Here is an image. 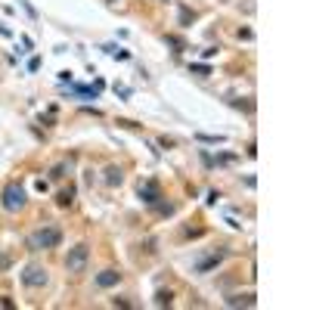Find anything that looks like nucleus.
<instances>
[{
	"label": "nucleus",
	"mask_w": 310,
	"mask_h": 310,
	"mask_svg": "<svg viewBox=\"0 0 310 310\" xmlns=\"http://www.w3.org/2000/svg\"><path fill=\"white\" fill-rule=\"evenodd\" d=\"M59 242H62V229L56 223H44L34 233H28V239H25V245L31 251H47V248H56Z\"/></svg>",
	"instance_id": "nucleus-1"
},
{
	"label": "nucleus",
	"mask_w": 310,
	"mask_h": 310,
	"mask_svg": "<svg viewBox=\"0 0 310 310\" xmlns=\"http://www.w3.org/2000/svg\"><path fill=\"white\" fill-rule=\"evenodd\" d=\"M0 205H3L6 211H22L25 208V186H22L19 180H9L3 192H0Z\"/></svg>",
	"instance_id": "nucleus-2"
},
{
	"label": "nucleus",
	"mask_w": 310,
	"mask_h": 310,
	"mask_svg": "<svg viewBox=\"0 0 310 310\" xmlns=\"http://www.w3.org/2000/svg\"><path fill=\"white\" fill-rule=\"evenodd\" d=\"M87 264H90V245L87 242H78L75 248H68V255H65V270L68 273H84Z\"/></svg>",
	"instance_id": "nucleus-3"
},
{
	"label": "nucleus",
	"mask_w": 310,
	"mask_h": 310,
	"mask_svg": "<svg viewBox=\"0 0 310 310\" xmlns=\"http://www.w3.org/2000/svg\"><path fill=\"white\" fill-rule=\"evenodd\" d=\"M22 282H25L28 289H44V285L50 282V276H47V270H44L41 264H28V267L22 270Z\"/></svg>",
	"instance_id": "nucleus-4"
},
{
	"label": "nucleus",
	"mask_w": 310,
	"mask_h": 310,
	"mask_svg": "<svg viewBox=\"0 0 310 310\" xmlns=\"http://www.w3.org/2000/svg\"><path fill=\"white\" fill-rule=\"evenodd\" d=\"M140 199H143L146 205H155L158 199H162V189H158V183H155V180L140 183Z\"/></svg>",
	"instance_id": "nucleus-5"
},
{
	"label": "nucleus",
	"mask_w": 310,
	"mask_h": 310,
	"mask_svg": "<svg viewBox=\"0 0 310 310\" xmlns=\"http://www.w3.org/2000/svg\"><path fill=\"white\" fill-rule=\"evenodd\" d=\"M223 258H226V248H221V251H211L208 258H202V261L196 264V273H208V270H214V267H217V264H221Z\"/></svg>",
	"instance_id": "nucleus-6"
},
{
	"label": "nucleus",
	"mask_w": 310,
	"mask_h": 310,
	"mask_svg": "<svg viewBox=\"0 0 310 310\" xmlns=\"http://www.w3.org/2000/svg\"><path fill=\"white\" fill-rule=\"evenodd\" d=\"M96 289H112V285H118L121 282V273L118 270H102V273H96Z\"/></svg>",
	"instance_id": "nucleus-7"
},
{
	"label": "nucleus",
	"mask_w": 310,
	"mask_h": 310,
	"mask_svg": "<svg viewBox=\"0 0 310 310\" xmlns=\"http://www.w3.org/2000/svg\"><path fill=\"white\" fill-rule=\"evenodd\" d=\"M226 307H255V295H233L226 298Z\"/></svg>",
	"instance_id": "nucleus-8"
},
{
	"label": "nucleus",
	"mask_w": 310,
	"mask_h": 310,
	"mask_svg": "<svg viewBox=\"0 0 310 310\" xmlns=\"http://www.w3.org/2000/svg\"><path fill=\"white\" fill-rule=\"evenodd\" d=\"M72 202H75V186H68V189H62L59 196H56V205H59V208H72Z\"/></svg>",
	"instance_id": "nucleus-9"
},
{
	"label": "nucleus",
	"mask_w": 310,
	"mask_h": 310,
	"mask_svg": "<svg viewBox=\"0 0 310 310\" xmlns=\"http://www.w3.org/2000/svg\"><path fill=\"white\" fill-rule=\"evenodd\" d=\"M121 180H124V174H121V168H106V183L109 186H121Z\"/></svg>",
	"instance_id": "nucleus-10"
},
{
	"label": "nucleus",
	"mask_w": 310,
	"mask_h": 310,
	"mask_svg": "<svg viewBox=\"0 0 310 310\" xmlns=\"http://www.w3.org/2000/svg\"><path fill=\"white\" fill-rule=\"evenodd\" d=\"M152 208H155V214H162V217H171V214H174V205H171V202H162V199H158Z\"/></svg>",
	"instance_id": "nucleus-11"
},
{
	"label": "nucleus",
	"mask_w": 310,
	"mask_h": 310,
	"mask_svg": "<svg viewBox=\"0 0 310 310\" xmlns=\"http://www.w3.org/2000/svg\"><path fill=\"white\" fill-rule=\"evenodd\" d=\"M171 301H174V292H171V289H168V292L162 289V292L155 295V304H158V307H171Z\"/></svg>",
	"instance_id": "nucleus-12"
},
{
	"label": "nucleus",
	"mask_w": 310,
	"mask_h": 310,
	"mask_svg": "<svg viewBox=\"0 0 310 310\" xmlns=\"http://www.w3.org/2000/svg\"><path fill=\"white\" fill-rule=\"evenodd\" d=\"M68 168H72V165H68V162H62V165H56V168L50 171V177H53V180H62V177H65V171H68Z\"/></svg>",
	"instance_id": "nucleus-13"
},
{
	"label": "nucleus",
	"mask_w": 310,
	"mask_h": 310,
	"mask_svg": "<svg viewBox=\"0 0 310 310\" xmlns=\"http://www.w3.org/2000/svg\"><path fill=\"white\" fill-rule=\"evenodd\" d=\"M189 19H196V13H189V9H183V13H180V22H183V25H186Z\"/></svg>",
	"instance_id": "nucleus-14"
},
{
	"label": "nucleus",
	"mask_w": 310,
	"mask_h": 310,
	"mask_svg": "<svg viewBox=\"0 0 310 310\" xmlns=\"http://www.w3.org/2000/svg\"><path fill=\"white\" fill-rule=\"evenodd\" d=\"M112 3H115V0H112Z\"/></svg>",
	"instance_id": "nucleus-15"
}]
</instances>
